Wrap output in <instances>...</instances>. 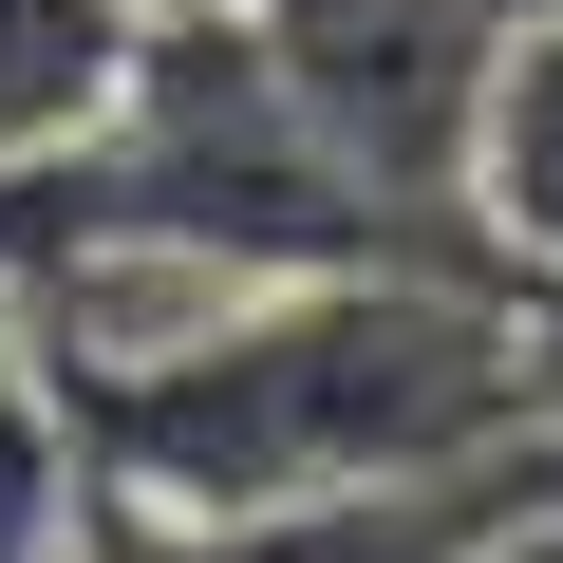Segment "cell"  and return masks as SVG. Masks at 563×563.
Returning <instances> with one entry per match:
<instances>
[{"mask_svg":"<svg viewBox=\"0 0 563 563\" xmlns=\"http://www.w3.org/2000/svg\"><path fill=\"white\" fill-rule=\"evenodd\" d=\"M76 451L188 526H301L395 470H451L526 432V301L432 263H339V282H244L188 339L57 376Z\"/></svg>","mask_w":563,"mask_h":563,"instance_id":"1","label":"cell"},{"mask_svg":"<svg viewBox=\"0 0 563 563\" xmlns=\"http://www.w3.org/2000/svg\"><path fill=\"white\" fill-rule=\"evenodd\" d=\"M263 95L301 113V151L376 207V188H451L470 95H488V20L470 0H244Z\"/></svg>","mask_w":563,"mask_h":563,"instance_id":"2","label":"cell"},{"mask_svg":"<svg viewBox=\"0 0 563 563\" xmlns=\"http://www.w3.org/2000/svg\"><path fill=\"white\" fill-rule=\"evenodd\" d=\"M451 207H470V263H488V282H544V301H563V20L488 38V95H470Z\"/></svg>","mask_w":563,"mask_h":563,"instance_id":"3","label":"cell"},{"mask_svg":"<svg viewBox=\"0 0 563 563\" xmlns=\"http://www.w3.org/2000/svg\"><path fill=\"white\" fill-rule=\"evenodd\" d=\"M132 57H151V0H0V188L76 169L113 132Z\"/></svg>","mask_w":563,"mask_h":563,"instance_id":"4","label":"cell"},{"mask_svg":"<svg viewBox=\"0 0 563 563\" xmlns=\"http://www.w3.org/2000/svg\"><path fill=\"white\" fill-rule=\"evenodd\" d=\"M76 488H95V451H76L57 376H0V563H76Z\"/></svg>","mask_w":563,"mask_h":563,"instance_id":"5","label":"cell"},{"mask_svg":"<svg viewBox=\"0 0 563 563\" xmlns=\"http://www.w3.org/2000/svg\"><path fill=\"white\" fill-rule=\"evenodd\" d=\"M76 563H263L244 526H188V507H151V488H76Z\"/></svg>","mask_w":563,"mask_h":563,"instance_id":"6","label":"cell"},{"mask_svg":"<svg viewBox=\"0 0 563 563\" xmlns=\"http://www.w3.org/2000/svg\"><path fill=\"white\" fill-rule=\"evenodd\" d=\"M488 563H563V507H544V526H507V544H488Z\"/></svg>","mask_w":563,"mask_h":563,"instance_id":"7","label":"cell"}]
</instances>
